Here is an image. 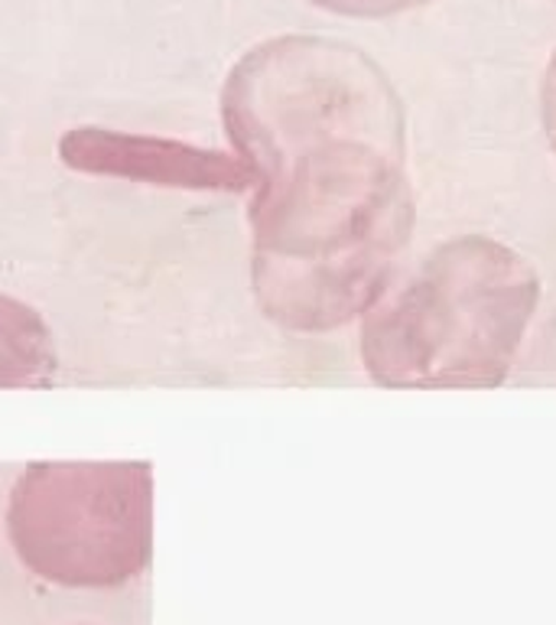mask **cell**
Masks as SVG:
<instances>
[{
    "label": "cell",
    "instance_id": "cell-1",
    "mask_svg": "<svg viewBox=\"0 0 556 625\" xmlns=\"http://www.w3.org/2000/svg\"><path fill=\"white\" fill-rule=\"evenodd\" d=\"M7 534L49 584L121 587L150 564L154 469L144 459L33 462L10 492Z\"/></svg>",
    "mask_w": 556,
    "mask_h": 625
},
{
    "label": "cell",
    "instance_id": "cell-3",
    "mask_svg": "<svg viewBox=\"0 0 556 625\" xmlns=\"http://www.w3.org/2000/svg\"><path fill=\"white\" fill-rule=\"evenodd\" d=\"M52 378V329L29 303L0 293V388H46Z\"/></svg>",
    "mask_w": 556,
    "mask_h": 625
},
{
    "label": "cell",
    "instance_id": "cell-2",
    "mask_svg": "<svg viewBox=\"0 0 556 625\" xmlns=\"http://www.w3.org/2000/svg\"><path fill=\"white\" fill-rule=\"evenodd\" d=\"M59 157L82 173L121 177L183 190H241L251 173L241 160L180 141L137 137L101 128H75L62 137Z\"/></svg>",
    "mask_w": 556,
    "mask_h": 625
}]
</instances>
